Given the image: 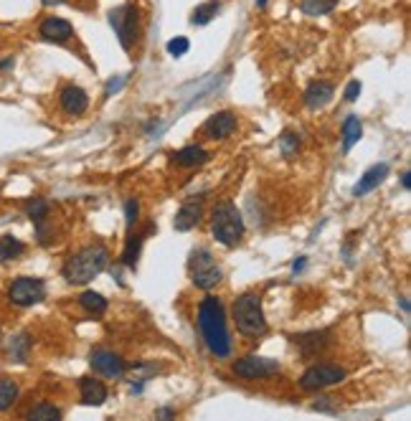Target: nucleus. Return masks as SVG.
<instances>
[{
  "label": "nucleus",
  "instance_id": "nucleus-1",
  "mask_svg": "<svg viewBox=\"0 0 411 421\" xmlns=\"http://www.w3.org/2000/svg\"><path fill=\"white\" fill-rule=\"evenodd\" d=\"M198 327L206 340L209 350L216 358H226L231 353V338L226 330V315H223V305L219 297H206L198 307Z\"/></svg>",
  "mask_w": 411,
  "mask_h": 421
},
{
  "label": "nucleus",
  "instance_id": "nucleus-2",
  "mask_svg": "<svg viewBox=\"0 0 411 421\" xmlns=\"http://www.w3.org/2000/svg\"><path fill=\"white\" fill-rule=\"evenodd\" d=\"M107 264H109L107 246L94 244V246L82 249V252L71 254V257L66 259V264H63L61 274L69 284H87L94 277H99L102 271L107 269Z\"/></svg>",
  "mask_w": 411,
  "mask_h": 421
},
{
  "label": "nucleus",
  "instance_id": "nucleus-3",
  "mask_svg": "<svg viewBox=\"0 0 411 421\" xmlns=\"http://www.w3.org/2000/svg\"><path fill=\"white\" fill-rule=\"evenodd\" d=\"M234 322L236 330L247 338H262L266 333V320H264V310H262V300L259 295L247 292V295L236 297L234 302Z\"/></svg>",
  "mask_w": 411,
  "mask_h": 421
},
{
  "label": "nucleus",
  "instance_id": "nucleus-4",
  "mask_svg": "<svg viewBox=\"0 0 411 421\" xmlns=\"http://www.w3.org/2000/svg\"><path fill=\"white\" fill-rule=\"evenodd\" d=\"M211 233L223 246H234L244 236V219L234 203H221L211 214Z\"/></svg>",
  "mask_w": 411,
  "mask_h": 421
},
{
  "label": "nucleus",
  "instance_id": "nucleus-5",
  "mask_svg": "<svg viewBox=\"0 0 411 421\" xmlns=\"http://www.w3.org/2000/svg\"><path fill=\"white\" fill-rule=\"evenodd\" d=\"M188 269H190V282L196 284L198 289H206V292L219 287V282L223 279L221 267L216 264V259L211 257L209 249H196V252L190 254Z\"/></svg>",
  "mask_w": 411,
  "mask_h": 421
},
{
  "label": "nucleus",
  "instance_id": "nucleus-6",
  "mask_svg": "<svg viewBox=\"0 0 411 421\" xmlns=\"http://www.w3.org/2000/svg\"><path fill=\"white\" fill-rule=\"evenodd\" d=\"M343 378H345V371H343L341 365L320 363V365H310V368L302 373L300 386H302L305 391H323V389H330V386H338Z\"/></svg>",
  "mask_w": 411,
  "mask_h": 421
},
{
  "label": "nucleus",
  "instance_id": "nucleus-7",
  "mask_svg": "<svg viewBox=\"0 0 411 421\" xmlns=\"http://www.w3.org/2000/svg\"><path fill=\"white\" fill-rule=\"evenodd\" d=\"M8 300L16 307H31L38 305L41 300H46V284L38 277H18L8 289Z\"/></svg>",
  "mask_w": 411,
  "mask_h": 421
},
{
  "label": "nucleus",
  "instance_id": "nucleus-8",
  "mask_svg": "<svg viewBox=\"0 0 411 421\" xmlns=\"http://www.w3.org/2000/svg\"><path fill=\"white\" fill-rule=\"evenodd\" d=\"M109 25L114 28V36L120 38V46L125 51L133 49L135 31H137V11L135 6H120L109 13Z\"/></svg>",
  "mask_w": 411,
  "mask_h": 421
},
{
  "label": "nucleus",
  "instance_id": "nucleus-9",
  "mask_svg": "<svg viewBox=\"0 0 411 421\" xmlns=\"http://www.w3.org/2000/svg\"><path fill=\"white\" fill-rule=\"evenodd\" d=\"M234 373L249 381H259V378H272L279 373V360L262 358V355H247L234 363Z\"/></svg>",
  "mask_w": 411,
  "mask_h": 421
},
{
  "label": "nucleus",
  "instance_id": "nucleus-10",
  "mask_svg": "<svg viewBox=\"0 0 411 421\" xmlns=\"http://www.w3.org/2000/svg\"><path fill=\"white\" fill-rule=\"evenodd\" d=\"M203 219V195H193L183 206L178 208L176 219H173V228L176 231H190V228H196Z\"/></svg>",
  "mask_w": 411,
  "mask_h": 421
},
{
  "label": "nucleus",
  "instance_id": "nucleus-11",
  "mask_svg": "<svg viewBox=\"0 0 411 421\" xmlns=\"http://www.w3.org/2000/svg\"><path fill=\"white\" fill-rule=\"evenodd\" d=\"M89 363H92V368H94L99 376H107V378L125 376V360L112 350H94L92 358H89Z\"/></svg>",
  "mask_w": 411,
  "mask_h": 421
},
{
  "label": "nucleus",
  "instance_id": "nucleus-12",
  "mask_svg": "<svg viewBox=\"0 0 411 421\" xmlns=\"http://www.w3.org/2000/svg\"><path fill=\"white\" fill-rule=\"evenodd\" d=\"M38 36L44 38V41H49V44H66V41L74 36V28H71L69 20L49 16L44 23L38 25Z\"/></svg>",
  "mask_w": 411,
  "mask_h": 421
},
{
  "label": "nucleus",
  "instance_id": "nucleus-13",
  "mask_svg": "<svg viewBox=\"0 0 411 421\" xmlns=\"http://www.w3.org/2000/svg\"><path fill=\"white\" fill-rule=\"evenodd\" d=\"M236 130V114L234 112H216L214 117H209V122L203 125V133L211 140H226L228 135Z\"/></svg>",
  "mask_w": 411,
  "mask_h": 421
},
{
  "label": "nucleus",
  "instance_id": "nucleus-14",
  "mask_svg": "<svg viewBox=\"0 0 411 421\" xmlns=\"http://www.w3.org/2000/svg\"><path fill=\"white\" fill-rule=\"evenodd\" d=\"M292 340H295V346H297V350L302 353L305 358H312L330 343V333L328 330H312V333L295 335Z\"/></svg>",
  "mask_w": 411,
  "mask_h": 421
},
{
  "label": "nucleus",
  "instance_id": "nucleus-15",
  "mask_svg": "<svg viewBox=\"0 0 411 421\" xmlns=\"http://www.w3.org/2000/svg\"><path fill=\"white\" fill-rule=\"evenodd\" d=\"M61 107H63V112L66 114H84L87 112V107H89V97H87V92H84L82 87H63L61 89Z\"/></svg>",
  "mask_w": 411,
  "mask_h": 421
},
{
  "label": "nucleus",
  "instance_id": "nucleus-16",
  "mask_svg": "<svg viewBox=\"0 0 411 421\" xmlns=\"http://www.w3.org/2000/svg\"><path fill=\"white\" fill-rule=\"evenodd\" d=\"M386 176H388V165H386V163H379V165H374V168H368L366 173H363L361 181L355 183L353 195H355V198H361V195L371 193L374 188H379V185L384 183V178H386Z\"/></svg>",
  "mask_w": 411,
  "mask_h": 421
},
{
  "label": "nucleus",
  "instance_id": "nucleus-17",
  "mask_svg": "<svg viewBox=\"0 0 411 421\" xmlns=\"http://www.w3.org/2000/svg\"><path fill=\"white\" fill-rule=\"evenodd\" d=\"M79 391H82V403L84 406H102L107 401V386L97 381V378H82L79 384Z\"/></svg>",
  "mask_w": 411,
  "mask_h": 421
},
{
  "label": "nucleus",
  "instance_id": "nucleus-18",
  "mask_svg": "<svg viewBox=\"0 0 411 421\" xmlns=\"http://www.w3.org/2000/svg\"><path fill=\"white\" fill-rule=\"evenodd\" d=\"M333 94H336V87L330 82H312L305 92V104L310 109H320L333 99Z\"/></svg>",
  "mask_w": 411,
  "mask_h": 421
},
{
  "label": "nucleus",
  "instance_id": "nucleus-19",
  "mask_svg": "<svg viewBox=\"0 0 411 421\" xmlns=\"http://www.w3.org/2000/svg\"><path fill=\"white\" fill-rule=\"evenodd\" d=\"M209 150H203L201 145H188V147H183V150L173 152V160H176L178 165H183V168H196V165H203L209 163Z\"/></svg>",
  "mask_w": 411,
  "mask_h": 421
},
{
  "label": "nucleus",
  "instance_id": "nucleus-20",
  "mask_svg": "<svg viewBox=\"0 0 411 421\" xmlns=\"http://www.w3.org/2000/svg\"><path fill=\"white\" fill-rule=\"evenodd\" d=\"M363 135V125L361 120L355 117V114H350L348 120L343 122V152H350L353 150V145L361 140Z\"/></svg>",
  "mask_w": 411,
  "mask_h": 421
},
{
  "label": "nucleus",
  "instance_id": "nucleus-21",
  "mask_svg": "<svg viewBox=\"0 0 411 421\" xmlns=\"http://www.w3.org/2000/svg\"><path fill=\"white\" fill-rule=\"evenodd\" d=\"M142 244H145V233H130L125 244V252H122V264L135 269L140 252H142Z\"/></svg>",
  "mask_w": 411,
  "mask_h": 421
},
{
  "label": "nucleus",
  "instance_id": "nucleus-22",
  "mask_svg": "<svg viewBox=\"0 0 411 421\" xmlns=\"http://www.w3.org/2000/svg\"><path fill=\"white\" fill-rule=\"evenodd\" d=\"M31 346H33L31 335H28V333H18L16 338H11V343H8V353H11L13 360L25 363V360H28V353H31Z\"/></svg>",
  "mask_w": 411,
  "mask_h": 421
},
{
  "label": "nucleus",
  "instance_id": "nucleus-23",
  "mask_svg": "<svg viewBox=\"0 0 411 421\" xmlns=\"http://www.w3.org/2000/svg\"><path fill=\"white\" fill-rule=\"evenodd\" d=\"M18 384L13 378H0V411H8L13 403L18 401Z\"/></svg>",
  "mask_w": 411,
  "mask_h": 421
},
{
  "label": "nucleus",
  "instance_id": "nucleus-24",
  "mask_svg": "<svg viewBox=\"0 0 411 421\" xmlns=\"http://www.w3.org/2000/svg\"><path fill=\"white\" fill-rule=\"evenodd\" d=\"M79 305H82L89 315H104L107 312V300H104L99 292H92V289H87V292L79 297Z\"/></svg>",
  "mask_w": 411,
  "mask_h": 421
},
{
  "label": "nucleus",
  "instance_id": "nucleus-25",
  "mask_svg": "<svg viewBox=\"0 0 411 421\" xmlns=\"http://www.w3.org/2000/svg\"><path fill=\"white\" fill-rule=\"evenodd\" d=\"M25 252L23 241H18L16 236H0V264L11 262V259L20 257Z\"/></svg>",
  "mask_w": 411,
  "mask_h": 421
},
{
  "label": "nucleus",
  "instance_id": "nucleus-26",
  "mask_svg": "<svg viewBox=\"0 0 411 421\" xmlns=\"http://www.w3.org/2000/svg\"><path fill=\"white\" fill-rule=\"evenodd\" d=\"M221 11V6L216 3V0H209V3H201V6L193 11V16H190V23L193 25H206L211 23V20L216 18V13Z\"/></svg>",
  "mask_w": 411,
  "mask_h": 421
},
{
  "label": "nucleus",
  "instance_id": "nucleus-27",
  "mask_svg": "<svg viewBox=\"0 0 411 421\" xmlns=\"http://www.w3.org/2000/svg\"><path fill=\"white\" fill-rule=\"evenodd\" d=\"M336 6H338V0H302V13L310 16V18H317V16L330 13Z\"/></svg>",
  "mask_w": 411,
  "mask_h": 421
},
{
  "label": "nucleus",
  "instance_id": "nucleus-28",
  "mask_svg": "<svg viewBox=\"0 0 411 421\" xmlns=\"http://www.w3.org/2000/svg\"><path fill=\"white\" fill-rule=\"evenodd\" d=\"M61 409H56L54 403H38L36 409L28 411V419L31 421H54V419H61Z\"/></svg>",
  "mask_w": 411,
  "mask_h": 421
},
{
  "label": "nucleus",
  "instance_id": "nucleus-29",
  "mask_svg": "<svg viewBox=\"0 0 411 421\" xmlns=\"http://www.w3.org/2000/svg\"><path fill=\"white\" fill-rule=\"evenodd\" d=\"M25 214L31 216L33 224H36V221H46V216H49V203H46L44 198H31V201L25 203Z\"/></svg>",
  "mask_w": 411,
  "mask_h": 421
},
{
  "label": "nucleus",
  "instance_id": "nucleus-30",
  "mask_svg": "<svg viewBox=\"0 0 411 421\" xmlns=\"http://www.w3.org/2000/svg\"><path fill=\"white\" fill-rule=\"evenodd\" d=\"M279 147H282V155H285V157H292L295 152L300 150V135L285 133L282 138H279Z\"/></svg>",
  "mask_w": 411,
  "mask_h": 421
},
{
  "label": "nucleus",
  "instance_id": "nucleus-31",
  "mask_svg": "<svg viewBox=\"0 0 411 421\" xmlns=\"http://www.w3.org/2000/svg\"><path fill=\"white\" fill-rule=\"evenodd\" d=\"M137 221H140V203H137V198H127V203H125V226L133 231Z\"/></svg>",
  "mask_w": 411,
  "mask_h": 421
},
{
  "label": "nucleus",
  "instance_id": "nucleus-32",
  "mask_svg": "<svg viewBox=\"0 0 411 421\" xmlns=\"http://www.w3.org/2000/svg\"><path fill=\"white\" fill-rule=\"evenodd\" d=\"M165 49H168V54H171V56L180 59V56H185V54H188L190 41L185 36H176L173 41H168V46H165Z\"/></svg>",
  "mask_w": 411,
  "mask_h": 421
},
{
  "label": "nucleus",
  "instance_id": "nucleus-33",
  "mask_svg": "<svg viewBox=\"0 0 411 421\" xmlns=\"http://www.w3.org/2000/svg\"><path fill=\"white\" fill-rule=\"evenodd\" d=\"M361 82L358 79H353V82H348V87H345V99L348 102H355L358 99V94H361Z\"/></svg>",
  "mask_w": 411,
  "mask_h": 421
},
{
  "label": "nucleus",
  "instance_id": "nucleus-34",
  "mask_svg": "<svg viewBox=\"0 0 411 421\" xmlns=\"http://www.w3.org/2000/svg\"><path fill=\"white\" fill-rule=\"evenodd\" d=\"M127 76H117V79H112V82L107 84V94H112V92H120L122 87H125Z\"/></svg>",
  "mask_w": 411,
  "mask_h": 421
},
{
  "label": "nucleus",
  "instance_id": "nucleus-35",
  "mask_svg": "<svg viewBox=\"0 0 411 421\" xmlns=\"http://www.w3.org/2000/svg\"><path fill=\"white\" fill-rule=\"evenodd\" d=\"M305 269V257H300L297 262H295V264H292V271H295V274H300V271Z\"/></svg>",
  "mask_w": 411,
  "mask_h": 421
},
{
  "label": "nucleus",
  "instance_id": "nucleus-36",
  "mask_svg": "<svg viewBox=\"0 0 411 421\" xmlns=\"http://www.w3.org/2000/svg\"><path fill=\"white\" fill-rule=\"evenodd\" d=\"M409 170H406V173H404V176H401V185H404V190H409L411 188V181H409Z\"/></svg>",
  "mask_w": 411,
  "mask_h": 421
},
{
  "label": "nucleus",
  "instance_id": "nucleus-37",
  "mask_svg": "<svg viewBox=\"0 0 411 421\" xmlns=\"http://www.w3.org/2000/svg\"><path fill=\"white\" fill-rule=\"evenodd\" d=\"M44 6H61V3H66V0H41Z\"/></svg>",
  "mask_w": 411,
  "mask_h": 421
},
{
  "label": "nucleus",
  "instance_id": "nucleus-38",
  "mask_svg": "<svg viewBox=\"0 0 411 421\" xmlns=\"http://www.w3.org/2000/svg\"><path fill=\"white\" fill-rule=\"evenodd\" d=\"M8 66H13V59H6V61H0V69H8Z\"/></svg>",
  "mask_w": 411,
  "mask_h": 421
},
{
  "label": "nucleus",
  "instance_id": "nucleus-39",
  "mask_svg": "<svg viewBox=\"0 0 411 421\" xmlns=\"http://www.w3.org/2000/svg\"><path fill=\"white\" fill-rule=\"evenodd\" d=\"M158 416H176V411H171V409H163V411H158Z\"/></svg>",
  "mask_w": 411,
  "mask_h": 421
},
{
  "label": "nucleus",
  "instance_id": "nucleus-40",
  "mask_svg": "<svg viewBox=\"0 0 411 421\" xmlns=\"http://www.w3.org/2000/svg\"><path fill=\"white\" fill-rule=\"evenodd\" d=\"M401 307H404V312H409V300L406 297H401Z\"/></svg>",
  "mask_w": 411,
  "mask_h": 421
},
{
  "label": "nucleus",
  "instance_id": "nucleus-41",
  "mask_svg": "<svg viewBox=\"0 0 411 421\" xmlns=\"http://www.w3.org/2000/svg\"><path fill=\"white\" fill-rule=\"evenodd\" d=\"M266 3H269V0H257V8H266Z\"/></svg>",
  "mask_w": 411,
  "mask_h": 421
},
{
  "label": "nucleus",
  "instance_id": "nucleus-42",
  "mask_svg": "<svg viewBox=\"0 0 411 421\" xmlns=\"http://www.w3.org/2000/svg\"><path fill=\"white\" fill-rule=\"evenodd\" d=\"M0 340H3V335H0Z\"/></svg>",
  "mask_w": 411,
  "mask_h": 421
}]
</instances>
